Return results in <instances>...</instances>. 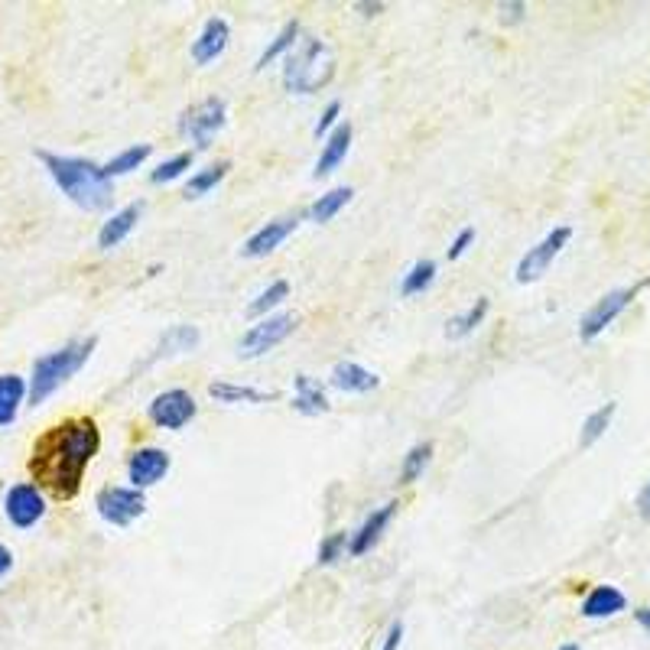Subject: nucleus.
Segmentation results:
<instances>
[{"mask_svg": "<svg viewBox=\"0 0 650 650\" xmlns=\"http://www.w3.org/2000/svg\"><path fill=\"white\" fill-rule=\"evenodd\" d=\"M98 449L101 429L91 416H69L49 426L30 449L33 485L56 501H72Z\"/></svg>", "mask_w": 650, "mask_h": 650, "instance_id": "f257e3e1", "label": "nucleus"}, {"mask_svg": "<svg viewBox=\"0 0 650 650\" xmlns=\"http://www.w3.org/2000/svg\"><path fill=\"white\" fill-rule=\"evenodd\" d=\"M39 163L46 166L49 179L62 189L69 202H75L85 212H104L114 199V179L104 173V166L85 156H62L39 150Z\"/></svg>", "mask_w": 650, "mask_h": 650, "instance_id": "f03ea898", "label": "nucleus"}, {"mask_svg": "<svg viewBox=\"0 0 650 650\" xmlns=\"http://www.w3.org/2000/svg\"><path fill=\"white\" fill-rule=\"evenodd\" d=\"M98 348V338L88 335V338H72V342H65L62 348L49 351V355L36 358L33 361V374H30V407H39V403H46L56 390L75 377L78 371L85 368L88 358L95 355Z\"/></svg>", "mask_w": 650, "mask_h": 650, "instance_id": "7ed1b4c3", "label": "nucleus"}, {"mask_svg": "<svg viewBox=\"0 0 650 650\" xmlns=\"http://www.w3.org/2000/svg\"><path fill=\"white\" fill-rule=\"evenodd\" d=\"M335 52L319 36H303L283 65V88L290 95H316L335 78Z\"/></svg>", "mask_w": 650, "mask_h": 650, "instance_id": "20e7f679", "label": "nucleus"}, {"mask_svg": "<svg viewBox=\"0 0 650 650\" xmlns=\"http://www.w3.org/2000/svg\"><path fill=\"white\" fill-rule=\"evenodd\" d=\"M228 124V104L225 98L208 95L202 101H195L189 111H182L179 117V134L189 143H195V150H208L212 140L225 130Z\"/></svg>", "mask_w": 650, "mask_h": 650, "instance_id": "39448f33", "label": "nucleus"}, {"mask_svg": "<svg viewBox=\"0 0 650 650\" xmlns=\"http://www.w3.org/2000/svg\"><path fill=\"white\" fill-rule=\"evenodd\" d=\"M647 283L650 280H641L634 286H618V290H608L602 299H595V303L585 309V316L579 319V338H582V342H595V338L602 335L608 325L634 303V296L641 293Z\"/></svg>", "mask_w": 650, "mask_h": 650, "instance_id": "423d86ee", "label": "nucleus"}, {"mask_svg": "<svg viewBox=\"0 0 650 650\" xmlns=\"http://www.w3.org/2000/svg\"><path fill=\"white\" fill-rule=\"evenodd\" d=\"M299 325V316L296 312H273V316L254 322L251 329H247L241 338H238V355L241 358H260L273 351L277 345H283L286 338L296 332Z\"/></svg>", "mask_w": 650, "mask_h": 650, "instance_id": "0eeeda50", "label": "nucleus"}, {"mask_svg": "<svg viewBox=\"0 0 650 650\" xmlns=\"http://www.w3.org/2000/svg\"><path fill=\"white\" fill-rule=\"evenodd\" d=\"M569 241H572V228L569 225H556L553 231H546L543 238L533 247H527V254L517 260L514 280L517 283H537L543 273L553 267V260L566 251Z\"/></svg>", "mask_w": 650, "mask_h": 650, "instance_id": "6e6552de", "label": "nucleus"}, {"mask_svg": "<svg viewBox=\"0 0 650 650\" xmlns=\"http://www.w3.org/2000/svg\"><path fill=\"white\" fill-rule=\"evenodd\" d=\"M95 507H98V517L104 520V524L130 527L134 520L147 514V494H143L140 488L111 485V488H101L95 494Z\"/></svg>", "mask_w": 650, "mask_h": 650, "instance_id": "1a4fd4ad", "label": "nucleus"}, {"mask_svg": "<svg viewBox=\"0 0 650 650\" xmlns=\"http://www.w3.org/2000/svg\"><path fill=\"white\" fill-rule=\"evenodd\" d=\"M195 413H199V403H195V397L182 387L163 390V394H156L147 407L150 423L160 429H169V433H179L182 426H189L195 420Z\"/></svg>", "mask_w": 650, "mask_h": 650, "instance_id": "9d476101", "label": "nucleus"}, {"mask_svg": "<svg viewBox=\"0 0 650 650\" xmlns=\"http://www.w3.org/2000/svg\"><path fill=\"white\" fill-rule=\"evenodd\" d=\"M4 514L17 530H30L46 517V494L39 491L33 481H20V485H13L7 491Z\"/></svg>", "mask_w": 650, "mask_h": 650, "instance_id": "9b49d317", "label": "nucleus"}, {"mask_svg": "<svg viewBox=\"0 0 650 650\" xmlns=\"http://www.w3.org/2000/svg\"><path fill=\"white\" fill-rule=\"evenodd\" d=\"M169 468H173V459H169L166 449H160V446H140V449H134V452H130V459H127L130 488L147 491L153 485H160V481L169 475Z\"/></svg>", "mask_w": 650, "mask_h": 650, "instance_id": "f8f14e48", "label": "nucleus"}, {"mask_svg": "<svg viewBox=\"0 0 650 650\" xmlns=\"http://www.w3.org/2000/svg\"><path fill=\"white\" fill-rule=\"evenodd\" d=\"M299 221H303V215H283V218L267 221V225H260V228L251 234V238L241 244V254L251 257V260L267 257L270 251H277V247L299 228Z\"/></svg>", "mask_w": 650, "mask_h": 650, "instance_id": "ddd939ff", "label": "nucleus"}, {"mask_svg": "<svg viewBox=\"0 0 650 650\" xmlns=\"http://www.w3.org/2000/svg\"><path fill=\"white\" fill-rule=\"evenodd\" d=\"M231 43V26L225 17H208L205 26H202V33L192 39V62L195 65H208V62H215L225 56V49Z\"/></svg>", "mask_w": 650, "mask_h": 650, "instance_id": "4468645a", "label": "nucleus"}, {"mask_svg": "<svg viewBox=\"0 0 650 650\" xmlns=\"http://www.w3.org/2000/svg\"><path fill=\"white\" fill-rule=\"evenodd\" d=\"M397 501H387V504H381V507H374V511L364 517V524L351 533V543H348V556H364V553H371L374 546H377V540L384 537V530H387V524L394 520V514H397Z\"/></svg>", "mask_w": 650, "mask_h": 650, "instance_id": "2eb2a0df", "label": "nucleus"}, {"mask_svg": "<svg viewBox=\"0 0 650 650\" xmlns=\"http://www.w3.org/2000/svg\"><path fill=\"white\" fill-rule=\"evenodd\" d=\"M199 342H202L199 325H192V322H176V325H169V329L160 335V342H156L150 361H163V358L189 355V351L199 348Z\"/></svg>", "mask_w": 650, "mask_h": 650, "instance_id": "dca6fc26", "label": "nucleus"}, {"mask_svg": "<svg viewBox=\"0 0 650 650\" xmlns=\"http://www.w3.org/2000/svg\"><path fill=\"white\" fill-rule=\"evenodd\" d=\"M351 137H355V130H351L348 121H342L329 137H325L322 143V153H319V160H316V169H312V176L316 179H325L329 173H335L338 166L345 163V156L351 150Z\"/></svg>", "mask_w": 650, "mask_h": 650, "instance_id": "f3484780", "label": "nucleus"}, {"mask_svg": "<svg viewBox=\"0 0 650 650\" xmlns=\"http://www.w3.org/2000/svg\"><path fill=\"white\" fill-rule=\"evenodd\" d=\"M329 384L335 390H342V394H368V390L381 387V377L358 361H338L329 374Z\"/></svg>", "mask_w": 650, "mask_h": 650, "instance_id": "a211bd4d", "label": "nucleus"}, {"mask_svg": "<svg viewBox=\"0 0 650 650\" xmlns=\"http://www.w3.org/2000/svg\"><path fill=\"white\" fill-rule=\"evenodd\" d=\"M624 608H628V598H624L618 585H595V589L582 598V618H589V621L615 618Z\"/></svg>", "mask_w": 650, "mask_h": 650, "instance_id": "6ab92c4d", "label": "nucleus"}, {"mask_svg": "<svg viewBox=\"0 0 650 650\" xmlns=\"http://www.w3.org/2000/svg\"><path fill=\"white\" fill-rule=\"evenodd\" d=\"M293 410L303 416H322L332 410V403L325 397V390L316 377H309V374L293 377Z\"/></svg>", "mask_w": 650, "mask_h": 650, "instance_id": "aec40b11", "label": "nucleus"}, {"mask_svg": "<svg viewBox=\"0 0 650 650\" xmlns=\"http://www.w3.org/2000/svg\"><path fill=\"white\" fill-rule=\"evenodd\" d=\"M140 215H143V202H130V205L121 208V212H114L108 221H104L101 231H98V247H101V251H111V247L121 244L127 234L137 228Z\"/></svg>", "mask_w": 650, "mask_h": 650, "instance_id": "412c9836", "label": "nucleus"}, {"mask_svg": "<svg viewBox=\"0 0 650 650\" xmlns=\"http://www.w3.org/2000/svg\"><path fill=\"white\" fill-rule=\"evenodd\" d=\"M26 394H30V384L20 374H0V429L17 420Z\"/></svg>", "mask_w": 650, "mask_h": 650, "instance_id": "4be33fe9", "label": "nucleus"}, {"mask_svg": "<svg viewBox=\"0 0 650 650\" xmlns=\"http://www.w3.org/2000/svg\"><path fill=\"white\" fill-rule=\"evenodd\" d=\"M351 195H355V189H351V186H335L325 195H319V199L303 212V218L312 221V225H325V221H332L351 202Z\"/></svg>", "mask_w": 650, "mask_h": 650, "instance_id": "5701e85b", "label": "nucleus"}, {"mask_svg": "<svg viewBox=\"0 0 650 650\" xmlns=\"http://www.w3.org/2000/svg\"><path fill=\"white\" fill-rule=\"evenodd\" d=\"M208 397L218 403H267L277 394L273 390H257L247 384H231V381H212L208 384Z\"/></svg>", "mask_w": 650, "mask_h": 650, "instance_id": "b1692460", "label": "nucleus"}, {"mask_svg": "<svg viewBox=\"0 0 650 650\" xmlns=\"http://www.w3.org/2000/svg\"><path fill=\"white\" fill-rule=\"evenodd\" d=\"M299 39H303V26H299V20H290L277 36L270 39V46L257 56V65H254V69H257V72H264L270 62H277L280 56H290V52L296 49Z\"/></svg>", "mask_w": 650, "mask_h": 650, "instance_id": "393cba45", "label": "nucleus"}, {"mask_svg": "<svg viewBox=\"0 0 650 650\" xmlns=\"http://www.w3.org/2000/svg\"><path fill=\"white\" fill-rule=\"evenodd\" d=\"M488 309H491V303H488V296H478L472 306H468L465 312H459V316H452L449 322H446V338H452V342H459V338H465V335H472L481 322H485V316H488Z\"/></svg>", "mask_w": 650, "mask_h": 650, "instance_id": "a878e982", "label": "nucleus"}, {"mask_svg": "<svg viewBox=\"0 0 650 650\" xmlns=\"http://www.w3.org/2000/svg\"><path fill=\"white\" fill-rule=\"evenodd\" d=\"M615 413H618V403L608 400V403H602L598 410H592L589 416H585V423H582V429H579V446H582V449L595 446V442L608 433V426H611V420H615Z\"/></svg>", "mask_w": 650, "mask_h": 650, "instance_id": "bb28decb", "label": "nucleus"}, {"mask_svg": "<svg viewBox=\"0 0 650 650\" xmlns=\"http://www.w3.org/2000/svg\"><path fill=\"white\" fill-rule=\"evenodd\" d=\"M290 296V280H273L267 283V290H260L251 303H247V316L254 319H267L273 309L283 306V299Z\"/></svg>", "mask_w": 650, "mask_h": 650, "instance_id": "cd10ccee", "label": "nucleus"}, {"mask_svg": "<svg viewBox=\"0 0 650 650\" xmlns=\"http://www.w3.org/2000/svg\"><path fill=\"white\" fill-rule=\"evenodd\" d=\"M150 153H153L150 143H134V147H127V150H121L117 156H111V160L104 163V173H108L111 179L134 173V169H140L143 163L150 160Z\"/></svg>", "mask_w": 650, "mask_h": 650, "instance_id": "c85d7f7f", "label": "nucleus"}, {"mask_svg": "<svg viewBox=\"0 0 650 650\" xmlns=\"http://www.w3.org/2000/svg\"><path fill=\"white\" fill-rule=\"evenodd\" d=\"M228 169H231V160H218V163H212V166H205V169H199L195 176H189V182H186V199H202V195H208L221 179L228 176Z\"/></svg>", "mask_w": 650, "mask_h": 650, "instance_id": "c756f323", "label": "nucleus"}, {"mask_svg": "<svg viewBox=\"0 0 650 650\" xmlns=\"http://www.w3.org/2000/svg\"><path fill=\"white\" fill-rule=\"evenodd\" d=\"M429 459H433V442H416V446L403 455V465H400V485H413L416 478L426 472Z\"/></svg>", "mask_w": 650, "mask_h": 650, "instance_id": "7c9ffc66", "label": "nucleus"}, {"mask_svg": "<svg viewBox=\"0 0 650 650\" xmlns=\"http://www.w3.org/2000/svg\"><path fill=\"white\" fill-rule=\"evenodd\" d=\"M436 280V264L433 260H416V264L403 273V283H400V293L403 296H420L423 290H429Z\"/></svg>", "mask_w": 650, "mask_h": 650, "instance_id": "2f4dec72", "label": "nucleus"}, {"mask_svg": "<svg viewBox=\"0 0 650 650\" xmlns=\"http://www.w3.org/2000/svg\"><path fill=\"white\" fill-rule=\"evenodd\" d=\"M192 150H186V153H176V156H169V160H163L160 166L153 169L150 173V182L153 186H166V182H173V179H179L186 169H192Z\"/></svg>", "mask_w": 650, "mask_h": 650, "instance_id": "473e14b6", "label": "nucleus"}, {"mask_svg": "<svg viewBox=\"0 0 650 650\" xmlns=\"http://www.w3.org/2000/svg\"><path fill=\"white\" fill-rule=\"evenodd\" d=\"M348 543H351V533H345V530H335V533H329V537H322L319 550H316V563L319 566L338 563V559L348 553Z\"/></svg>", "mask_w": 650, "mask_h": 650, "instance_id": "72a5a7b5", "label": "nucleus"}, {"mask_svg": "<svg viewBox=\"0 0 650 650\" xmlns=\"http://www.w3.org/2000/svg\"><path fill=\"white\" fill-rule=\"evenodd\" d=\"M338 114H342V101H329V104H325V111L319 114L316 127H312V134H316V137H329L332 130L342 124V121H338Z\"/></svg>", "mask_w": 650, "mask_h": 650, "instance_id": "f704fd0d", "label": "nucleus"}, {"mask_svg": "<svg viewBox=\"0 0 650 650\" xmlns=\"http://www.w3.org/2000/svg\"><path fill=\"white\" fill-rule=\"evenodd\" d=\"M472 244H475V228H462V231L452 238V244L446 247V257H449V260H459Z\"/></svg>", "mask_w": 650, "mask_h": 650, "instance_id": "c9c22d12", "label": "nucleus"}, {"mask_svg": "<svg viewBox=\"0 0 650 650\" xmlns=\"http://www.w3.org/2000/svg\"><path fill=\"white\" fill-rule=\"evenodd\" d=\"M524 13H527V4H520V0H504V4H498L501 23H520Z\"/></svg>", "mask_w": 650, "mask_h": 650, "instance_id": "e433bc0d", "label": "nucleus"}, {"mask_svg": "<svg viewBox=\"0 0 650 650\" xmlns=\"http://www.w3.org/2000/svg\"><path fill=\"white\" fill-rule=\"evenodd\" d=\"M400 644H403V621H394L384 634L381 650H400Z\"/></svg>", "mask_w": 650, "mask_h": 650, "instance_id": "4c0bfd02", "label": "nucleus"}, {"mask_svg": "<svg viewBox=\"0 0 650 650\" xmlns=\"http://www.w3.org/2000/svg\"><path fill=\"white\" fill-rule=\"evenodd\" d=\"M10 569H13V553H10V546L0 543V579H4Z\"/></svg>", "mask_w": 650, "mask_h": 650, "instance_id": "58836bf2", "label": "nucleus"}, {"mask_svg": "<svg viewBox=\"0 0 650 650\" xmlns=\"http://www.w3.org/2000/svg\"><path fill=\"white\" fill-rule=\"evenodd\" d=\"M355 10H361L364 17H377V13L384 10V4H381V0H374V4H368V0H358V4H355Z\"/></svg>", "mask_w": 650, "mask_h": 650, "instance_id": "ea45409f", "label": "nucleus"}, {"mask_svg": "<svg viewBox=\"0 0 650 650\" xmlns=\"http://www.w3.org/2000/svg\"><path fill=\"white\" fill-rule=\"evenodd\" d=\"M637 507H641L644 517H650V481L641 488V494H637Z\"/></svg>", "mask_w": 650, "mask_h": 650, "instance_id": "a19ab883", "label": "nucleus"}, {"mask_svg": "<svg viewBox=\"0 0 650 650\" xmlns=\"http://www.w3.org/2000/svg\"><path fill=\"white\" fill-rule=\"evenodd\" d=\"M634 621H637V624H641V628H644V631L650 634V605H644V608H637V611H634Z\"/></svg>", "mask_w": 650, "mask_h": 650, "instance_id": "79ce46f5", "label": "nucleus"}, {"mask_svg": "<svg viewBox=\"0 0 650 650\" xmlns=\"http://www.w3.org/2000/svg\"><path fill=\"white\" fill-rule=\"evenodd\" d=\"M559 650H582V647H579V644H572V641H569V644H563V647H559Z\"/></svg>", "mask_w": 650, "mask_h": 650, "instance_id": "37998d69", "label": "nucleus"}]
</instances>
